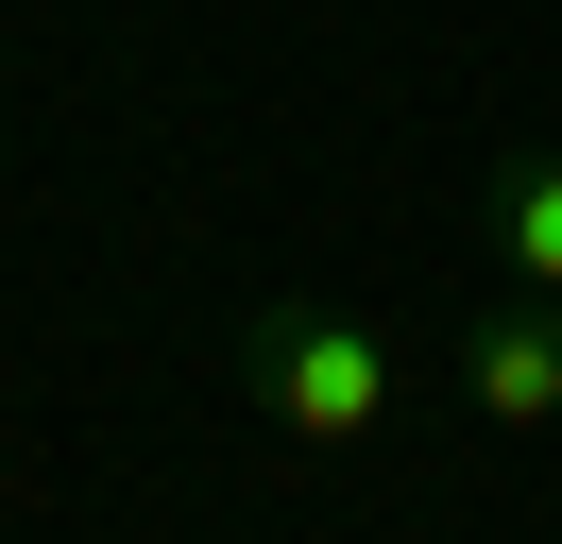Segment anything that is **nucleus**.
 <instances>
[{
  "mask_svg": "<svg viewBox=\"0 0 562 544\" xmlns=\"http://www.w3.org/2000/svg\"><path fill=\"white\" fill-rule=\"evenodd\" d=\"M494 272L562 306V154H512V170H494Z\"/></svg>",
  "mask_w": 562,
  "mask_h": 544,
  "instance_id": "3",
  "label": "nucleus"
},
{
  "mask_svg": "<svg viewBox=\"0 0 562 544\" xmlns=\"http://www.w3.org/2000/svg\"><path fill=\"white\" fill-rule=\"evenodd\" d=\"M460 408H477V426H562V306L546 290H512L460 340Z\"/></svg>",
  "mask_w": 562,
  "mask_h": 544,
  "instance_id": "2",
  "label": "nucleus"
},
{
  "mask_svg": "<svg viewBox=\"0 0 562 544\" xmlns=\"http://www.w3.org/2000/svg\"><path fill=\"white\" fill-rule=\"evenodd\" d=\"M239 374H256V408H273L290 442H375L392 426V340L375 324H341V306H256L239 324Z\"/></svg>",
  "mask_w": 562,
  "mask_h": 544,
  "instance_id": "1",
  "label": "nucleus"
}]
</instances>
